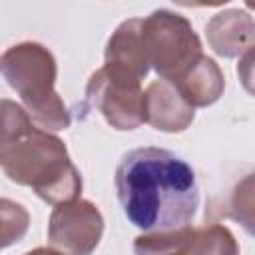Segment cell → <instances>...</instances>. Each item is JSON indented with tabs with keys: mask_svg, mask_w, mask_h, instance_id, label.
<instances>
[{
	"mask_svg": "<svg viewBox=\"0 0 255 255\" xmlns=\"http://www.w3.org/2000/svg\"><path fill=\"white\" fill-rule=\"evenodd\" d=\"M114 183L124 215L143 233L185 227L199 207L193 167L163 147L145 145L124 153Z\"/></svg>",
	"mask_w": 255,
	"mask_h": 255,
	"instance_id": "cell-1",
	"label": "cell"
},
{
	"mask_svg": "<svg viewBox=\"0 0 255 255\" xmlns=\"http://www.w3.org/2000/svg\"><path fill=\"white\" fill-rule=\"evenodd\" d=\"M2 169L10 181L30 187L50 205L78 199L82 193V175L64 141L38 126L6 143Z\"/></svg>",
	"mask_w": 255,
	"mask_h": 255,
	"instance_id": "cell-2",
	"label": "cell"
},
{
	"mask_svg": "<svg viewBox=\"0 0 255 255\" xmlns=\"http://www.w3.org/2000/svg\"><path fill=\"white\" fill-rule=\"evenodd\" d=\"M0 70L40 129L52 133L70 128V112L54 88L58 76L56 58L46 46L38 42L10 46L0 58Z\"/></svg>",
	"mask_w": 255,
	"mask_h": 255,
	"instance_id": "cell-3",
	"label": "cell"
},
{
	"mask_svg": "<svg viewBox=\"0 0 255 255\" xmlns=\"http://www.w3.org/2000/svg\"><path fill=\"white\" fill-rule=\"evenodd\" d=\"M139 38L149 68L161 82L175 86L203 56L201 40L191 22L167 8L141 18Z\"/></svg>",
	"mask_w": 255,
	"mask_h": 255,
	"instance_id": "cell-4",
	"label": "cell"
},
{
	"mask_svg": "<svg viewBox=\"0 0 255 255\" xmlns=\"http://www.w3.org/2000/svg\"><path fill=\"white\" fill-rule=\"evenodd\" d=\"M86 100L114 129L128 131L145 124L141 82L129 76L102 66L88 80Z\"/></svg>",
	"mask_w": 255,
	"mask_h": 255,
	"instance_id": "cell-5",
	"label": "cell"
},
{
	"mask_svg": "<svg viewBox=\"0 0 255 255\" xmlns=\"http://www.w3.org/2000/svg\"><path fill=\"white\" fill-rule=\"evenodd\" d=\"M133 255H239L235 235L219 223L137 235Z\"/></svg>",
	"mask_w": 255,
	"mask_h": 255,
	"instance_id": "cell-6",
	"label": "cell"
},
{
	"mask_svg": "<svg viewBox=\"0 0 255 255\" xmlns=\"http://www.w3.org/2000/svg\"><path fill=\"white\" fill-rule=\"evenodd\" d=\"M104 235V217L96 203L72 199L54 205L48 219V241L64 255H92Z\"/></svg>",
	"mask_w": 255,
	"mask_h": 255,
	"instance_id": "cell-7",
	"label": "cell"
},
{
	"mask_svg": "<svg viewBox=\"0 0 255 255\" xmlns=\"http://www.w3.org/2000/svg\"><path fill=\"white\" fill-rule=\"evenodd\" d=\"M143 116L153 129L177 133L191 126L195 110L177 94L171 84L155 80L143 92Z\"/></svg>",
	"mask_w": 255,
	"mask_h": 255,
	"instance_id": "cell-8",
	"label": "cell"
},
{
	"mask_svg": "<svg viewBox=\"0 0 255 255\" xmlns=\"http://www.w3.org/2000/svg\"><path fill=\"white\" fill-rule=\"evenodd\" d=\"M205 36L217 56L241 58L253 52L255 22L245 10H223L205 24Z\"/></svg>",
	"mask_w": 255,
	"mask_h": 255,
	"instance_id": "cell-9",
	"label": "cell"
},
{
	"mask_svg": "<svg viewBox=\"0 0 255 255\" xmlns=\"http://www.w3.org/2000/svg\"><path fill=\"white\" fill-rule=\"evenodd\" d=\"M139 24L141 18H129L124 20L114 30V34L106 44L104 68L141 82L149 72V64L141 46Z\"/></svg>",
	"mask_w": 255,
	"mask_h": 255,
	"instance_id": "cell-10",
	"label": "cell"
},
{
	"mask_svg": "<svg viewBox=\"0 0 255 255\" xmlns=\"http://www.w3.org/2000/svg\"><path fill=\"white\" fill-rule=\"evenodd\" d=\"M173 88L193 110L207 108L223 96L225 76L217 66V62L203 54L201 60Z\"/></svg>",
	"mask_w": 255,
	"mask_h": 255,
	"instance_id": "cell-11",
	"label": "cell"
},
{
	"mask_svg": "<svg viewBox=\"0 0 255 255\" xmlns=\"http://www.w3.org/2000/svg\"><path fill=\"white\" fill-rule=\"evenodd\" d=\"M30 227L28 209L12 199L0 197V251L18 243Z\"/></svg>",
	"mask_w": 255,
	"mask_h": 255,
	"instance_id": "cell-12",
	"label": "cell"
},
{
	"mask_svg": "<svg viewBox=\"0 0 255 255\" xmlns=\"http://www.w3.org/2000/svg\"><path fill=\"white\" fill-rule=\"evenodd\" d=\"M32 128H34V122L30 120V116L20 104L8 98H0V139L4 141V145L10 141H16L24 133H28Z\"/></svg>",
	"mask_w": 255,
	"mask_h": 255,
	"instance_id": "cell-13",
	"label": "cell"
},
{
	"mask_svg": "<svg viewBox=\"0 0 255 255\" xmlns=\"http://www.w3.org/2000/svg\"><path fill=\"white\" fill-rule=\"evenodd\" d=\"M24 255H64V253H60V251H56V249H52V247H36V249H32V251L24 253Z\"/></svg>",
	"mask_w": 255,
	"mask_h": 255,
	"instance_id": "cell-14",
	"label": "cell"
},
{
	"mask_svg": "<svg viewBox=\"0 0 255 255\" xmlns=\"http://www.w3.org/2000/svg\"><path fill=\"white\" fill-rule=\"evenodd\" d=\"M4 147H6V145H4V141L0 139V165H2V155H4Z\"/></svg>",
	"mask_w": 255,
	"mask_h": 255,
	"instance_id": "cell-15",
	"label": "cell"
}]
</instances>
